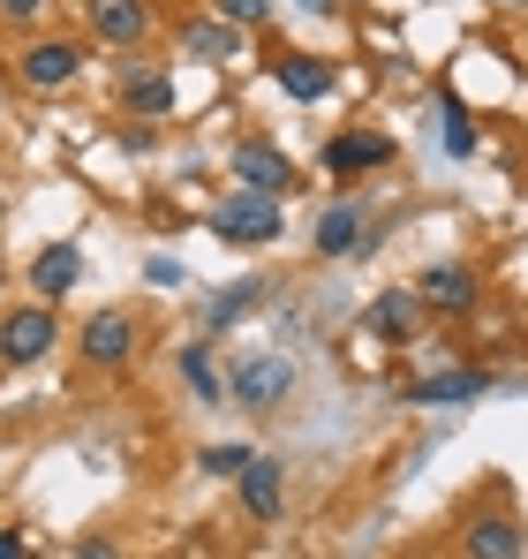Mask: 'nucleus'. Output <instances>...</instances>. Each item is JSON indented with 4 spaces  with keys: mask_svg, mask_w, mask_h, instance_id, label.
I'll return each instance as SVG.
<instances>
[{
    "mask_svg": "<svg viewBox=\"0 0 528 559\" xmlns=\"http://www.w3.org/2000/svg\"><path fill=\"white\" fill-rule=\"evenodd\" d=\"M212 235L235 242V250H257V242H279V197L264 189H235L212 204Z\"/></svg>",
    "mask_w": 528,
    "mask_h": 559,
    "instance_id": "nucleus-1",
    "label": "nucleus"
},
{
    "mask_svg": "<svg viewBox=\"0 0 528 559\" xmlns=\"http://www.w3.org/2000/svg\"><path fill=\"white\" fill-rule=\"evenodd\" d=\"M227 393H235L242 408H279V401L295 393V364H287V356H272V348H250V356H235Z\"/></svg>",
    "mask_w": 528,
    "mask_h": 559,
    "instance_id": "nucleus-2",
    "label": "nucleus"
},
{
    "mask_svg": "<svg viewBox=\"0 0 528 559\" xmlns=\"http://www.w3.org/2000/svg\"><path fill=\"white\" fill-rule=\"evenodd\" d=\"M53 310L46 302H23V310H8L0 318V364H46L53 356Z\"/></svg>",
    "mask_w": 528,
    "mask_h": 559,
    "instance_id": "nucleus-3",
    "label": "nucleus"
},
{
    "mask_svg": "<svg viewBox=\"0 0 528 559\" xmlns=\"http://www.w3.org/2000/svg\"><path fill=\"white\" fill-rule=\"evenodd\" d=\"M129 356H136V318L129 310H91L84 318V364L129 371Z\"/></svg>",
    "mask_w": 528,
    "mask_h": 559,
    "instance_id": "nucleus-4",
    "label": "nucleus"
},
{
    "mask_svg": "<svg viewBox=\"0 0 528 559\" xmlns=\"http://www.w3.org/2000/svg\"><path fill=\"white\" fill-rule=\"evenodd\" d=\"M23 84L31 92H61V84H76V69H84V46L76 38H38V46H23Z\"/></svg>",
    "mask_w": 528,
    "mask_h": 559,
    "instance_id": "nucleus-5",
    "label": "nucleus"
},
{
    "mask_svg": "<svg viewBox=\"0 0 528 559\" xmlns=\"http://www.w3.org/2000/svg\"><path fill=\"white\" fill-rule=\"evenodd\" d=\"M370 250V212L355 197H333L317 212V258H362Z\"/></svg>",
    "mask_w": 528,
    "mask_h": 559,
    "instance_id": "nucleus-6",
    "label": "nucleus"
},
{
    "mask_svg": "<svg viewBox=\"0 0 528 559\" xmlns=\"http://www.w3.org/2000/svg\"><path fill=\"white\" fill-rule=\"evenodd\" d=\"M84 15L106 46H144L152 38V0H84Z\"/></svg>",
    "mask_w": 528,
    "mask_h": 559,
    "instance_id": "nucleus-7",
    "label": "nucleus"
},
{
    "mask_svg": "<svg viewBox=\"0 0 528 559\" xmlns=\"http://www.w3.org/2000/svg\"><path fill=\"white\" fill-rule=\"evenodd\" d=\"M460 552L468 559H521L528 552V530L514 514H476L468 530H460Z\"/></svg>",
    "mask_w": 528,
    "mask_h": 559,
    "instance_id": "nucleus-8",
    "label": "nucleus"
},
{
    "mask_svg": "<svg viewBox=\"0 0 528 559\" xmlns=\"http://www.w3.org/2000/svg\"><path fill=\"white\" fill-rule=\"evenodd\" d=\"M416 302L460 318V310H476V273H468V265H431V273L416 280Z\"/></svg>",
    "mask_w": 528,
    "mask_h": 559,
    "instance_id": "nucleus-9",
    "label": "nucleus"
},
{
    "mask_svg": "<svg viewBox=\"0 0 528 559\" xmlns=\"http://www.w3.org/2000/svg\"><path fill=\"white\" fill-rule=\"evenodd\" d=\"M287 476H279V462H257L250 454V468L235 476V491H242V514H257V522H279V507H287V491H279Z\"/></svg>",
    "mask_w": 528,
    "mask_h": 559,
    "instance_id": "nucleus-10",
    "label": "nucleus"
},
{
    "mask_svg": "<svg viewBox=\"0 0 528 559\" xmlns=\"http://www.w3.org/2000/svg\"><path fill=\"white\" fill-rule=\"evenodd\" d=\"M235 182H242V189H264V197H279V189H295V167H287L272 144H235Z\"/></svg>",
    "mask_w": 528,
    "mask_h": 559,
    "instance_id": "nucleus-11",
    "label": "nucleus"
},
{
    "mask_svg": "<svg viewBox=\"0 0 528 559\" xmlns=\"http://www.w3.org/2000/svg\"><path fill=\"white\" fill-rule=\"evenodd\" d=\"M385 159H393V136H377V129H348V136L325 144L333 175H362V167H385Z\"/></svg>",
    "mask_w": 528,
    "mask_h": 559,
    "instance_id": "nucleus-12",
    "label": "nucleus"
},
{
    "mask_svg": "<svg viewBox=\"0 0 528 559\" xmlns=\"http://www.w3.org/2000/svg\"><path fill=\"white\" fill-rule=\"evenodd\" d=\"M84 280V242H46L38 258H31V287L38 295H69Z\"/></svg>",
    "mask_w": 528,
    "mask_h": 559,
    "instance_id": "nucleus-13",
    "label": "nucleus"
},
{
    "mask_svg": "<svg viewBox=\"0 0 528 559\" xmlns=\"http://www.w3.org/2000/svg\"><path fill=\"white\" fill-rule=\"evenodd\" d=\"M483 385H491L483 371H431V378L408 385V401H416V408H439V401H476Z\"/></svg>",
    "mask_w": 528,
    "mask_h": 559,
    "instance_id": "nucleus-14",
    "label": "nucleus"
},
{
    "mask_svg": "<svg viewBox=\"0 0 528 559\" xmlns=\"http://www.w3.org/2000/svg\"><path fill=\"white\" fill-rule=\"evenodd\" d=\"M279 92L310 106V98L333 92V69H325V61H310V53H287V61H279Z\"/></svg>",
    "mask_w": 528,
    "mask_h": 559,
    "instance_id": "nucleus-15",
    "label": "nucleus"
},
{
    "mask_svg": "<svg viewBox=\"0 0 528 559\" xmlns=\"http://www.w3.org/2000/svg\"><path fill=\"white\" fill-rule=\"evenodd\" d=\"M181 46H189L196 61H235V53H242V38H235V23H227V15H219V23H189V31H181Z\"/></svg>",
    "mask_w": 528,
    "mask_h": 559,
    "instance_id": "nucleus-16",
    "label": "nucleus"
},
{
    "mask_svg": "<svg viewBox=\"0 0 528 559\" xmlns=\"http://www.w3.org/2000/svg\"><path fill=\"white\" fill-rule=\"evenodd\" d=\"M257 295H264V280H235V287H219V295L204 302V333H219V325H235V318H242V310H250Z\"/></svg>",
    "mask_w": 528,
    "mask_h": 559,
    "instance_id": "nucleus-17",
    "label": "nucleus"
},
{
    "mask_svg": "<svg viewBox=\"0 0 528 559\" xmlns=\"http://www.w3.org/2000/svg\"><path fill=\"white\" fill-rule=\"evenodd\" d=\"M181 378H189V393H204V401H219V393H227V378H219V364H212V348H204V341H189V348H181Z\"/></svg>",
    "mask_w": 528,
    "mask_h": 559,
    "instance_id": "nucleus-18",
    "label": "nucleus"
},
{
    "mask_svg": "<svg viewBox=\"0 0 528 559\" xmlns=\"http://www.w3.org/2000/svg\"><path fill=\"white\" fill-rule=\"evenodd\" d=\"M370 325H377L385 341H416V295H377Z\"/></svg>",
    "mask_w": 528,
    "mask_h": 559,
    "instance_id": "nucleus-19",
    "label": "nucleus"
},
{
    "mask_svg": "<svg viewBox=\"0 0 528 559\" xmlns=\"http://www.w3.org/2000/svg\"><path fill=\"white\" fill-rule=\"evenodd\" d=\"M121 98H129L136 114H167V106H175V84H167L159 69H136V76L121 84Z\"/></svg>",
    "mask_w": 528,
    "mask_h": 559,
    "instance_id": "nucleus-20",
    "label": "nucleus"
},
{
    "mask_svg": "<svg viewBox=\"0 0 528 559\" xmlns=\"http://www.w3.org/2000/svg\"><path fill=\"white\" fill-rule=\"evenodd\" d=\"M439 136H445V152H460V159H468V152H476V129H468V121H460V106H453V98H439Z\"/></svg>",
    "mask_w": 528,
    "mask_h": 559,
    "instance_id": "nucleus-21",
    "label": "nucleus"
},
{
    "mask_svg": "<svg viewBox=\"0 0 528 559\" xmlns=\"http://www.w3.org/2000/svg\"><path fill=\"white\" fill-rule=\"evenodd\" d=\"M250 468V447H204V476H242Z\"/></svg>",
    "mask_w": 528,
    "mask_h": 559,
    "instance_id": "nucleus-22",
    "label": "nucleus"
},
{
    "mask_svg": "<svg viewBox=\"0 0 528 559\" xmlns=\"http://www.w3.org/2000/svg\"><path fill=\"white\" fill-rule=\"evenodd\" d=\"M212 8H219L227 23H264V15H272V0H212Z\"/></svg>",
    "mask_w": 528,
    "mask_h": 559,
    "instance_id": "nucleus-23",
    "label": "nucleus"
},
{
    "mask_svg": "<svg viewBox=\"0 0 528 559\" xmlns=\"http://www.w3.org/2000/svg\"><path fill=\"white\" fill-rule=\"evenodd\" d=\"M69 559H121V552H113V537H84V545H76Z\"/></svg>",
    "mask_w": 528,
    "mask_h": 559,
    "instance_id": "nucleus-24",
    "label": "nucleus"
},
{
    "mask_svg": "<svg viewBox=\"0 0 528 559\" xmlns=\"http://www.w3.org/2000/svg\"><path fill=\"white\" fill-rule=\"evenodd\" d=\"M0 559H31V545H23V530H0Z\"/></svg>",
    "mask_w": 528,
    "mask_h": 559,
    "instance_id": "nucleus-25",
    "label": "nucleus"
},
{
    "mask_svg": "<svg viewBox=\"0 0 528 559\" xmlns=\"http://www.w3.org/2000/svg\"><path fill=\"white\" fill-rule=\"evenodd\" d=\"M38 8H46V0H0V15H15V23H31Z\"/></svg>",
    "mask_w": 528,
    "mask_h": 559,
    "instance_id": "nucleus-26",
    "label": "nucleus"
},
{
    "mask_svg": "<svg viewBox=\"0 0 528 559\" xmlns=\"http://www.w3.org/2000/svg\"><path fill=\"white\" fill-rule=\"evenodd\" d=\"M302 8H317V15H325V8H333V0H302Z\"/></svg>",
    "mask_w": 528,
    "mask_h": 559,
    "instance_id": "nucleus-27",
    "label": "nucleus"
},
{
    "mask_svg": "<svg viewBox=\"0 0 528 559\" xmlns=\"http://www.w3.org/2000/svg\"><path fill=\"white\" fill-rule=\"evenodd\" d=\"M499 8H528V0H499Z\"/></svg>",
    "mask_w": 528,
    "mask_h": 559,
    "instance_id": "nucleus-28",
    "label": "nucleus"
},
{
    "mask_svg": "<svg viewBox=\"0 0 528 559\" xmlns=\"http://www.w3.org/2000/svg\"><path fill=\"white\" fill-rule=\"evenodd\" d=\"M0 287H8V273H0Z\"/></svg>",
    "mask_w": 528,
    "mask_h": 559,
    "instance_id": "nucleus-29",
    "label": "nucleus"
},
{
    "mask_svg": "<svg viewBox=\"0 0 528 559\" xmlns=\"http://www.w3.org/2000/svg\"><path fill=\"white\" fill-rule=\"evenodd\" d=\"M0 212H8V204H0Z\"/></svg>",
    "mask_w": 528,
    "mask_h": 559,
    "instance_id": "nucleus-30",
    "label": "nucleus"
}]
</instances>
